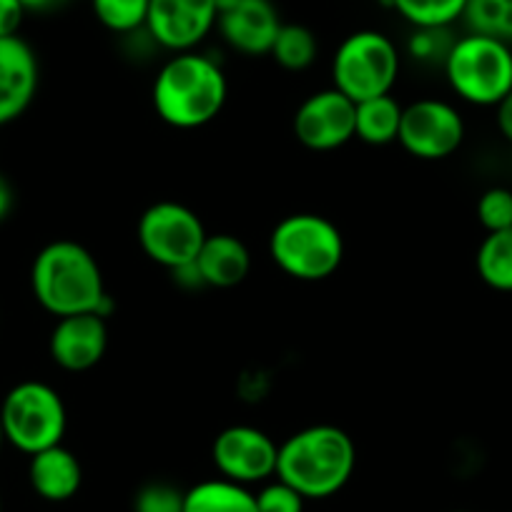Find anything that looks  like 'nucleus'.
Wrapping results in <instances>:
<instances>
[{
    "instance_id": "34",
    "label": "nucleus",
    "mask_w": 512,
    "mask_h": 512,
    "mask_svg": "<svg viewBox=\"0 0 512 512\" xmlns=\"http://www.w3.org/2000/svg\"><path fill=\"white\" fill-rule=\"evenodd\" d=\"M3 442H6V432H3V422H0V447H3Z\"/></svg>"
},
{
    "instance_id": "18",
    "label": "nucleus",
    "mask_w": 512,
    "mask_h": 512,
    "mask_svg": "<svg viewBox=\"0 0 512 512\" xmlns=\"http://www.w3.org/2000/svg\"><path fill=\"white\" fill-rule=\"evenodd\" d=\"M402 103L392 93L357 103V118H354V139L369 146L395 144L400 136Z\"/></svg>"
},
{
    "instance_id": "23",
    "label": "nucleus",
    "mask_w": 512,
    "mask_h": 512,
    "mask_svg": "<svg viewBox=\"0 0 512 512\" xmlns=\"http://www.w3.org/2000/svg\"><path fill=\"white\" fill-rule=\"evenodd\" d=\"M462 21L470 33L497 38L512 46V0H467Z\"/></svg>"
},
{
    "instance_id": "31",
    "label": "nucleus",
    "mask_w": 512,
    "mask_h": 512,
    "mask_svg": "<svg viewBox=\"0 0 512 512\" xmlns=\"http://www.w3.org/2000/svg\"><path fill=\"white\" fill-rule=\"evenodd\" d=\"M13 209V189L8 184V179L0 174V221L6 219Z\"/></svg>"
},
{
    "instance_id": "1",
    "label": "nucleus",
    "mask_w": 512,
    "mask_h": 512,
    "mask_svg": "<svg viewBox=\"0 0 512 512\" xmlns=\"http://www.w3.org/2000/svg\"><path fill=\"white\" fill-rule=\"evenodd\" d=\"M31 287L36 302L58 319L86 312L106 317L111 307L96 256L71 239L51 241L38 251L31 269Z\"/></svg>"
},
{
    "instance_id": "35",
    "label": "nucleus",
    "mask_w": 512,
    "mask_h": 512,
    "mask_svg": "<svg viewBox=\"0 0 512 512\" xmlns=\"http://www.w3.org/2000/svg\"><path fill=\"white\" fill-rule=\"evenodd\" d=\"M457 512H465V510H457Z\"/></svg>"
},
{
    "instance_id": "32",
    "label": "nucleus",
    "mask_w": 512,
    "mask_h": 512,
    "mask_svg": "<svg viewBox=\"0 0 512 512\" xmlns=\"http://www.w3.org/2000/svg\"><path fill=\"white\" fill-rule=\"evenodd\" d=\"M26 13H43V11H53V8L63 6L66 0H21Z\"/></svg>"
},
{
    "instance_id": "5",
    "label": "nucleus",
    "mask_w": 512,
    "mask_h": 512,
    "mask_svg": "<svg viewBox=\"0 0 512 512\" xmlns=\"http://www.w3.org/2000/svg\"><path fill=\"white\" fill-rule=\"evenodd\" d=\"M442 68L452 93L472 106H497L512 91V46L497 38H455Z\"/></svg>"
},
{
    "instance_id": "4",
    "label": "nucleus",
    "mask_w": 512,
    "mask_h": 512,
    "mask_svg": "<svg viewBox=\"0 0 512 512\" xmlns=\"http://www.w3.org/2000/svg\"><path fill=\"white\" fill-rule=\"evenodd\" d=\"M269 256L287 277L299 282H322L344 262V236L327 216H284L269 234Z\"/></svg>"
},
{
    "instance_id": "19",
    "label": "nucleus",
    "mask_w": 512,
    "mask_h": 512,
    "mask_svg": "<svg viewBox=\"0 0 512 512\" xmlns=\"http://www.w3.org/2000/svg\"><path fill=\"white\" fill-rule=\"evenodd\" d=\"M184 512H259V507L249 487L214 477L186 490Z\"/></svg>"
},
{
    "instance_id": "27",
    "label": "nucleus",
    "mask_w": 512,
    "mask_h": 512,
    "mask_svg": "<svg viewBox=\"0 0 512 512\" xmlns=\"http://www.w3.org/2000/svg\"><path fill=\"white\" fill-rule=\"evenodd\" d=\"M184 490L169 482H149L134 497V512H184Z\"/></svg>"
},
{
    "instance_id": "33",
    "label": "nucleus",
    "mask_w": 512,
    "mask_h": 512,
    "mask_svg": "<svg viewBox=\"0 0 512 512\" xmlns=\"http://www.w3.org/2000/svg\"><path fill=\"white\" fill-rule=\"evenodd\" d=\"M236 3H239V0H216V8H219V13H221V11H226V8L236 6Z\"/></svg>"
},
{
    "instance_id": "26",
    "label": "nucleus",
    "mask_w": 512,
    "mask_h": 512,
    "mask_svg": "<svg viewBox=\"0 0 512 512\" xmlns=\"http://www.w3.org/2000/svg\"><path fill=\"white\" fill-rule=\"evenodd\" d=\"M477 221L487 234L512 226V189L492 186L477 199Z\"/></svg>"
},
{
    "instance_id": "12",
    "label": "nucleus",
    "mask_w": 512,
    "mask_h": 512,
    "mask_svg": "<svg viewBox=\"0 0 512 512\" xmlns=\"http://www.w3.org/2000/svg\"><path fill=\"white\" fill-rule=\"evenodd\" d=\"M219 21L216 0H151L146 28L156 46L171 53L196 51Z\"/></svg>"
},
{
    "instance_id": "13",
    "label": "nucleus",
    "mask_w": 512,
    "mask_h": 512,
    "mask_svg": "<svg viewBox=\"0 0 512 512\" xmlns=\"http://www.w3.org/2000/svg\"><path fill=\"white\" fill-rule=\"evenodd\" d=\"M108 349L106 317L96 312L61 317L48 339L51 359L66 372H88Z\"/></svg>"
},
{
    "instance_id": "22",
    "label": "nucleus",
    "mask_w": 512,
    "mask_h": 512,
    "mask_svg": "<svg viewBox=\"0 0 512 512\" xmlns=\"http://www.w3.org/2000/svg\"><path fill=\"white\" fill-rule=\"evenodd\" d=\"M412 28H450L462 21L467 0H387Z\"/></svg>"
},
{
    "instance_id": "21",
    "label": "nucleus",
    "mask_w": 512,
    "mask_h": 512,
    "mask_svg": "<svg viewBox=\"0 0 512 512\" xmlns=\"http://www.w3.org/2000/svg\"><path fill=\"white\" fill-rule=\"evenodd\" d=\"M269 56L277 61L279 68L289 73H302L317 61L319 56V41L314 36L312 28L302 26V23H284L277 33Z\"/></svg>"
},
{
    "instance_id": "9",
    "label": "nucleus",
    "mask_w": 512,
    "mask_h": 512,
    "mask_svg": "<svg viewBox=\"0 0 512 512\" xmlns=\"http://www.w3.org/2000/svg\"><path fill=\"white\" fill-rule=\"evenodd\" d=\"M402 149L420 161H442L465 141V118L442 98H417L402 108Z\"/></svg>"
},
{
    "instance_id": "20",
    "label": "nucleus",
    "mask_w": 512,
    "mask_h": 512,
    "mask_svg": "<svg viewBox=\"0 0 512 512\" xmlns=\"http://www.w3.org/2000/svg\"><path fill=\"white\" fill-rule=\"evenodd\" d=\"M475 267L487 287L495 292L512 294V226L492 231L482 239L475 256Z\"/></svg>"
},
{
    "instance_id": "24",
    "label": "nucleus",
    "mask_w": 512,
    "mask_h": 512,
    "mask_svg": "<svg viewBox=\"0 0 512 512\" xmlns=\"http://www.w3.org/2000/svg\"><path fill=\"white\" fill-rule=\"evenodd\" d=\"M151 0H91L93 16L106 31L131 36L146 28Z\"/></svg>"
},
{
    "instance_id": "25",
    "label": "nucleus",
    "mask_w": 512,
    "mask_h": 512,
    "mask_svg": "<svg viewBox=\"0 0 512 512\" xmlns=\"http://www.w3.org/2000/svg\"><path fill=\"white\" fill-rule=\"evenodd\" d=\"M455 38H450V28H412V36L407 41V53L415 61L435 66L445 63Z\"/></svg>"
},
{
    "instance_id": "7",
    "label": "nucleus",
    "mask_w": 512,
    "mask_h": 512,
    "mask_svg": "<svg viewBox=\"0 0 512 512\" xmlns=\"http://www.w3.org/2000/svg\"><path fill=\"white\" fill-rule=\"evenodd\" d=\"M0 422L6 442L28 457L36 452L61 445L68 427V412L63 397L51 384L28 382L16 384L0 402Z\"/></svg>"
},
{
    "instance_id": "11",
    "label": "nucleus",
    "mask_w": 512,
    "mask_h": 512,
    "mask_svg": "<svg viewBox=\"0 0 512 512\" xmlns=\"http://www.w3.org/2000/svg\"><path fill=\"white\" fill-rule=\"evenodd\" d=\"M357 103L337 88H322L299 103L294 113V136L309 151H337L354 139Z\"/></svg>"
},
{
    "instance_id": "29",
    "label": "nucleus",
    "mask_w": 512,
    "mask_h": 512,
    "mask_svg": "<svg viewBox=\"0 0 512 512\" xmlns=\"http://www.w3.org/2000/svg\"><path fill=\"white\" fill-rule=\"evenodd\" d=\"M26 18V8L21 0H0V38L18 36Z\"/></svg>"
},
{
    "instance_id": "16",
    "label": "nucleus",
    "mask_w": 512,
    "mask_h": 512,
    "mask_svg": "<svg viewBox=\"0 0 512 512\" xmlns=\"http://www.w3.org/2000/svg\"><path fill=\"white\" fill-rule=\"evenodd\" d=\"M194 264L204 287L231 289L249 277L251 254L239 236L209 234Z\"/></svg>"
},
{
    "instance_id": "8",
    "label": "nucleus",
    "mask_w": 512,
    "mask_h": 512,
    "mask_svg": "<svg viewBox=\"0 0 512 512\" xmlns=\"http://www.w3.org/2000/svg\"><path fill=\"white\" fill-rule=\"evenodd\" d=\"M136 236L151 262L176 272L196 262L209 231L189 206L179 201H156L141 214Z\"/></svg>"
},
{
    "instance_id": "2",
    "label": "nucleus",
    "mask_w": 512,
    "mask_h": 512,
    "mask_svg": "<svg viewBox=\"0 0 512 512\" xmlns=\"http://www.w3.org/2000/svg\"><path fill=\"white\" fill-rule=\"evenodd\" d=\"M229 96L226 73L199 51L174 53L156 73L151 101L156 116L169 126L191 131L214 121Z\"/></svg>"
},
{
    "instance_id": "3",
    "label": "nucleus",
    "mask_w": 512,
    "mask_h": 512,
    "mask_svg": "<svg viewBox=\"0 0 512 512\" xmlns=\"http://www.w3.org/2000/svg\"><path fill=\"white\" fill-rule=\"evenodd\" d=\"M357 447L337 425H312L294 432L279 445L277 477L292 485L304 500L332 497L352 480Z\"/></svg>"
},
{
    "instance_id": "15",
    "label": "nucleus",
    "mask_w": 512,
    "mask_h": 512,
    "mask_svg": "<svg viewBox=\"0 0 512 512\" xmlns=\"http://www.w3.org/2000/svg\"><path fill=\"white\" fill-rule=\"evenodd\" d=\"M38 58L21 36L0 38V126L16 121L38 91Z\"/></svg>"
},
{
    "instance_id": "10",
    "label": "nucleus",
    "mask_w": 512,
    "mask_h": 512,
    "mask_svg": "<svg viewBox=\"0 0 512 512\" xmlns=\"http://www.w3.org/2000/svg\"><path fill=\"white\" fill-rule=\"evenodd\" d=\"M279 445L259 427L231 425L216 435L211 460L221 477L239 485H264L277 477Z\"/></svg>"
},
{
    "instance_id": "30",
    "label": "nucleus",
    "mask_w": 512,
    "mask_h": 512,
    "mask_svg": "<svg viewBox=\"0 0 512 512\" xmlns=\"http://www.w3.org/2000/svg\"><path fill=\"white\" fill-rule=\"evenodd\" d=\"M495 111H497L495 121H497V128H500L502 139H505L507 144H512V91L497 103Z\"/></svg>"
},
{
    "instance_id": "17",
    "label": "nucleus",
    "mask_w": 512,
    "mask_h": 512,
    "mask_svg": "<svg viewBox=\"0 0 512 512\" xmlns=\"http://www.w3.org/2000/svg\"><path fill=\"white\" fill-rule=\"evenodd\" d=\"M28 480L38 497L48 502H66L76 497L83 485V467L68 447L53 445L31 455Z\"/></svg>"
},
{
    "instance_id": "28",
    "label": "nucleus",
    "mask_w": 512,
    "mask_h": 512,
    "mask_svg": "<svg viewBox=\"0 0 512 512\" xmlns=\"http://www.w3.org/2000/svg\"><path fill=\"white\" fill-rule=\"evenodd\" d=\"M259 512H304V497L292 485L282 482L279 477L264 482L262 490L254 492Z\"/></svg>"
},
{
    "instance_id": "14",
    "label": "nucleus",
    "mask_w": 512,
    "mask_h": 512,
    "mask_svg": "<svg viewBox=\"0 0 512 512\" xmlns=\"http://www.w3.org/2000/svg\"><path fill=\"white\" fill-rule=\"evenodd\" d=\"M282 26L272 0H239L236 6L221 11L216 21L226 46L241 56H269Z\"/></svg>"
},
{
    "instance_id": "6",
    "label": "nucleus",
    "mask_w": 512,
    "mask_h": 512,
    "mask_svg": "<svg viewBox=\"0 0 512 512\" xmlns=\"http://www.w3.org/2000/svg\"><path fill=\"white\" fill-rule=\"evenodd\" d=\"M402 56L395 41L384 33L364 28L337 46L332 58V86L349 101L387 96L400 78Z\"/></svg>"
}]
</instances>
